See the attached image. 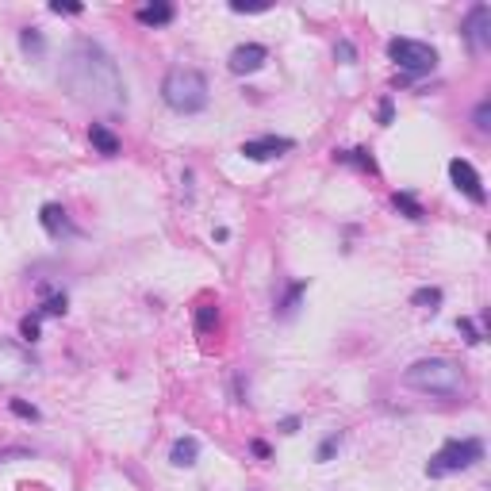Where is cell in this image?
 <instances>
[{
  "mask_svg": "<svg viewBox=\"0 0 491 491\" xmlns=\"http://www.w3.org/2000/svg\"><path fill=\"white\" fill-rule=\"evenodd\" d=\"M307 292V280H295V284H288V292H284V300H280V315H292L295 311V304H300V295Z\"/></svg>",
  "mask_w": 491,
  "mask_h": 491,
  "instance_id": "obj_19",
  "label": "cell"
},
{
  "mask_svg": "<svg viewBox=\"0 0 491 491\" xmlns=\"http://www.w3.org/2000/svg\"><path fill=\"white\" fill-rule=\"evenodd\" d=\"M19 338L31 346V342H39V315H27L23 322H19Z\"/></svg>",
  "mask_w": 491,
  "mask_h": 491,
  "instance_id": "obj_22",
  "label": "cell"
},
{
  "mask_svg": "<svg viewBox=\"0 0 491 491\" xmlns=\"http://www.w3.org/2000/svg\"><path fill=\"white\" fill-rule=\"evenodd\" d=\"M161 100H165L173 112H180V116H196V112L207 107L211 89H207V77L200 70L177 65V70H169L165 81H161Z\"/></svg>",
  "mask_w": 491,
  "mask_h": 491,
  "instance_id": "obj_2",
  "label": "cell"
},
{
  "mask_svg": "<svg viewBox=\"0 0 491 491\" xmlns=\"http://www.w3.org/2000/svg\"><path fill=\"white\" fill-rule=\"evenodd\" d=\"M483 457V441L480 438H453L446 441V446L438 449V453L430 457V465H426V476H449V472H465V468H472L476 461Z\"/></svg>",
  "mask_w": 491,
  "mask_h": 491,
  "instance_id": "obj_4",
  "label": "cell"
},
{
  "mask_svg": "<svg viewBox=\"0 0 491 491\" xmlns=\"http://www.w3.org/2000/svg\"><path fill=\"white\" fill-rule=\"evenodd\" d=\"M388 58H392L403 73H411V77L430 73L438 65V50L430 43H419V39H392V43H388Z\"/></svg>",
  "mask_w": 491,
  "mask_h": 491,
  "instance_id": "obj_5",
  "label": "cell"
},
{
  "mask_svg": "<svg viewBox=\"0 0 491 491\" xmlns=\"http://www.w3.org/2000/svg\"><path fill=\"white\" fill-rule=\"evenodd\" d=\"M465 39H468V46H472V54H483L491 46V8L488 4H476L472 12L465 16Z\"/></svg>",
  "mask_w": 491,
  "mask_h": 491,
  "instance_id": "obj_7",
  "label": "cell"
},
{
  "mask_svg": "<svg viewBox=\"0 0 491 491\" xmlns=\"http://www.w3.org/2000/svg\"><path fill=\"white\" fill-rule=\"evenodd\" d=\"M295 430H300V419H284V422H280V434H295Z\"/></svg>",
  "mask_w": 491,
  "mask_h": 491,
  "instance_id": "obj_31",
  "label": "cell"
},
{
  "mask_svg": "<svg viewBox=\"0 0 491 491\" xmlns=\"http://www.w3.org/2000/svg\"><path fill=\"white\" fill-rule=\"evenodd\" d=\"M334 158H338V161H349V165H357V169L376 173V161H373V154H368V150H338Z\"/></svg>",
  "mask_w": 491,
  "mask_h": 491,
  "instance_id": "obj_16",
  "label": "cell"
},
{
  "mask_svg": "<svg viewBox=\"0 0 491 491\" xmlns=\"http://www.w3.org/2000/svg\"><path fill=\"white\" fill-rule=\"evenodd\" d=\"M39 219H43V231L50 234V238H73V234H77V227L70 223V215H65L62 204H43Z\"/></svg>",
  "mask_w": 491,
  "mask_h": 491,
  "instance_id": "obj_11",
  "label": "cell"
},
{
  "mask_svg": "<svg viewBox=\"0 0 491 491\" xmlns=\"http://www.w3.org/2000/svg\"><path fill=\"white\" fill-rule=\"evenodd\" d=\"M196 457H200V441L196 438H177V441H173L169 461L177 468H192V465H196Z\"/></svg>",
  "mask_w": 491,
  "mask_h": 491,
  "instance_id": "obj_13",
  "label": "cell"
},
{
  "mask_svg": "<svg viewBox=\"0 0 491 491\" xmlns=\"http://www.w3.org/2000/svg\"><path fill=\"white\" fill-rule=\"evenodd\" d=\"M376 116H380V127H388V123H392V100H380V107H376Z\"/></svg>",
  "mask_w": 491,
  "mask_h": 491,
  "instance_id": "obj_28",
  "label": "cell"
},
{
  "mask_svg": "<svg viewBox=\"0 0 491 491\" xmlns=\"http://www.w3.org/2000/svg\"><path fill=\"white\" fill-rule=\"evenodd\" d=\"M173 4H146V8H138L134 12V19L143 27H165V23H173Z\"/></svg>",
  "mask_w": 491,
  "mask_h": 491,
  "instance_id": "obj_12",
  "label": "cell"
},
{
  "mask_svg": "<svg viewBox=\"0 0 491 491\" xmlns=\"http://www.w3.org/2000/svg\"><path fill=\"white\" fill-rule=\"evenodd\" d=\"M65 307H70V300H65V292H58V295H46V304L39 307L43 315H65Z\"/></svg>",
  "mask_w": 491,
  "mask_h": 491,
  "instance_id": "obj_21",
  "label": "cell"
},
{
  "mask_svg": "<svg viewBox=\"0 0 491 491\" xmlns=\"http://www.w3.org/2000/svg\"><path fill=\"white\" fill-rule=\"evenodd\" d=\"M392 204L399 207V211L407 215V219H422V215H426V211H422V204L411 196V192H395V196H392Z\"/></svg>",
  "mask_w": 491,
  "mask_h": 491,
  "instance_id": "obj_17",
  "label": "cell"
},
{
  "mask_svg": "<svg viewBox=\"0 0 491 491\" xmlns=\"http://www.w3.org/2000/svg\"><path fill=\"white\" fill-rule=\"evenodd\" d=\"M269 62V50L265 46H258V43H242V46H234L231 50V73H238V77H246V73H258L261 65Z\"/></svg>",
  "mask_w": 491,
  "mask_h": 491,
  "instance_id": "obj_9",
  "label": "cell"
},
{
  "mask_svg": "<svg viewBox=\"0 0 491 491\" xmlns=\"http://www.w3.org/2000/svg\"><path fill=\"white\" fill-rule=\"evenodd\" d=\"M292 138H277V134H265V138H250V143H242V154L250 161H269V158H280L284 150H292Z\"/></svg>",
  "mask_w": 491,
  "mask_h": 491,
  "instance_id": "obj_10",
  "label": "cell"
},
{
  "mask_svg": "<svg viewBox=\"0 0 491 491\" xmlns=\"http://www.w3.org/2000/svg\"><path fill=\"white\" fill-rule=\"evenodd\" d=\"M50 12H54V16H77V12H81V4H65V0H54V4H50Z\"/></svg>",
  "mask_w": 491,
  "mask_h": 491,
  "instance_id": "obj_27",
  "label": "cell"
},
{
  "mask_svg": "<svg viewBox=\"0 0 491 491\" xmlns=\"http://www.w3.org/2000/svg\"><path fill=\"white\" fill-rule=\"evenodd\" d=\"M35 373V357L16 346H0V384H19Z\"/></svg>",
  "mask_w": 491,
  "mask_h": 491,
  "instance_id": "obj_6",
  "label": "cell"
},
{
  "mask_svg": "<svg viewBox=\"0 0 491 491\" xmlns=\"http://www.w3.org/2000/svg\"><path fill=\"white\" fill-rule=\"evenodd\" d=\"M89 143L96 146V150L104 154V158H112V154H119V138H116V134H112V131H107L104 123H92V127H89Z\"/></svg>",
  "mask_w": 491,
  "mask_h": 491,
  "instance_id": "obj_14",
  "label": "cell"
},
{
  "mask_svg": "<svg viewBox=\"0 0 491 491\" xmlns=\"http://www.w3.org/2000/svg\"><path fill=\"white\" fill-rule=\"evenodd\" d=\"M403 384L426 395H457L465 392V373L446 357H422L403 373Z\"/></svg>",
  "mask_w": 491,
  "mask_h": 491,
  "instance_id": "obj_3",
  "label": "cell"
},
{
  "mask_svg": "<svg viewBox=\"0 0 491 491\" xmlns=\"http://www.w3.org/2000/svg\"><path fill=\"white\" fill-rule=\"evenodd\" d=\"M457 331L465 334V342H468V346H480V331L472 326V319H457Z\"/></svg>",
  "mask_w": 491,
  "mask_h": 491,
  "instance_id": "obj_25",
  "label": "cell"
},
{
  "mask_svg": "<svg viewBox=\"0 0 491 491\" xmlns=\"http://www.w3.org/2000/svg\"><path fill=\"white\" fill-rule=\"evenodd\" d=\"M215 322H219V307L204 304V307L196 311V331H200V334H207V331L215 326Z\"/></svg>",
  "mask_w": 491,
  "mask_h": 491,
  "instance_id": "obj_20",
  "label": "cell"
},
{
  "mask_svg": "<svg viewBox=\"0 0 491 491\" xmlns=\"http://www.w3.org/2000/svg\"><path fill=\"white\" fill-rule=\"evenodd\" d=\"M449 177H453V185L465 192L472 204H483L488 200V192H483V180H480V173L472 169V161H465V158H453L449 161Z\"/></svg>",
  "mask_w": 491,
  "mask_h": 491,
  "instance_id": "obj_8",
  "label": "cell"
},
{
  "mask_svg": "<svg viewBox=\"0 0 491 491\" xmlns=\"http://www.w3.org/2000/svg\"><path fill=\"white\" fill-rule=\"evenodd\" d=\"M58 81H62V89L77 104L96 107V112H116V107L127 104V89H123L116 58L100 43H92V39H77L65 50Z\"/></svg>",
  "mask_w": 491,
  "mask_h": 491,
  "instance_id": "obj_1",
  "label": "cell"
},
{
  "mask_svg": "<svg viewBox=\"0 0 491 491\" xmlns=\"http://www.w3.org/2000/svg\"><path fill=\"white\" fill-rule=\"evenodd\" d=\"M231 12H269V4H242V0H234Z\"/></svg>",
  "mask_w": 491,
  "mask_h": 491,
  "instance_id": "obj_30",
  "label": "cell"
},
{
  "mask_svg": "<svg viewBox=\"0 0 491 491\" xmlns=\"http://www.w3.org/2000/svg\"><path fill=\"white\" fill-rule=\"evenodd\" d=\"M476 131H491V104L488 100L476 104Z\"/></svg>",
  "mask_w": 491,
  "mask_h": 491,
  "instance_id": "obj_23",
  "label": "cell"
},
{
  "mask_svg": "<svg viewBox=\"0 0 491 491\" xmlns=\"http://www.w3.org/2000/svg\"><path fill=\"white\" fill-rule=\"evenodd\" d=\"M19 46H23L27 54H35V58H43V54H46V39H43L39 27H23V31H19Z\"/></svg>",
  "mask_w": 491,
  "mask_h": 491,
  "instance_id": "obj_15",
  "label": "cell"
},
{
  "mask_svg": "<svg viewBox=\"0 0 491 491\" xmlns=\"http://www.w3.org/2000/svg\"><path fill=\"white\" fill-rule=\"evenodd\" d=\"M342 58V62H353V58H357V50H353V43H338V50H334Z\"/></svg>",
  "mask_w": 491,
  "mask_h": 491,
  "instance_id": "obj_29",
  "label": "cell"
},
{
  "mask_svg": "<svg viewBox=\"0 0 491 491\" xmlns=\"http://www.w3.org/2000/svg\"><path fill=\"white\" fill-rule=\"evenodd\" d=\"M411 304L422 307V311H438V304H441V288H419V292L411 295Z\"/></svg>",
  "mask_w": 491,
  "mask_h": 491,
  "instance_id": "obj_18",
  "label": "cell"
},
{
  "mask_svg": "<svg viewBox=\"0 0 491 491\" xmlns=\"http://www.w3.org/2000/svg\"><path fill=\"white\" fill-rule=\"evenodd\" d=\"M338 446H342V434L334 430L331 438H326V441L319 446V461H331V457H334V449H338Z\"/></svg>",
  "mask_w": 491,
  "mask_h": 491,
  "instance_id": "obj_26",
  "label": "cell"
},
{
  "mask_svg": "<svg viewBox=\"0 0 491 491\" xmlns=\"http://www.w3.org/2000/svg\"><path fill=\"white\" fill-rule=\"evenodd\" d=\"M12 415H19V419H27V422H35L39 419V407H31V403H23V399H12Z\"/></svg>",
  "mask_w": 491,
  "mask_h": 491,
  "instance_id": "obj_24",
  "label": "cell"
}]
</instances>
